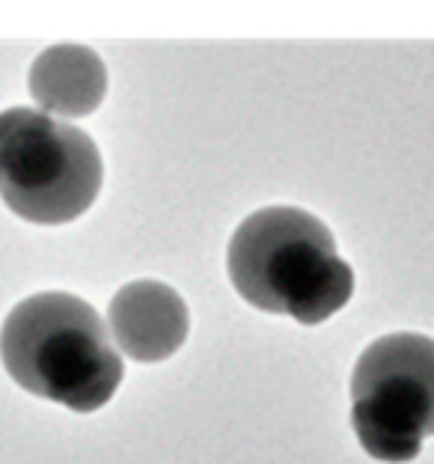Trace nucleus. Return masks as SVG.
I'll list each match as a JSON object with an SVG mask.
<instances>
[{
	"label": "nucleus",
	"mask_w": 434,
	"mask_h": 464,
	"mask_svg": "<svg viewBox=\"0 0 434 464\" xmlns=\"http://www.w3.org/2000/svg\"><path fill=\"white\" fill-rule=\"evenodd\" d=\"M101 152L72 122L34 108L0 113V199L30 224H69L101 191Z\"/></svg>",
	"instance_id": "obj_3"
},
{
	"label": "nucleus",
	"mask_w": 434,
	"mask_h": 464,
	"mask_svg": "<svg viewBox=\"0 0 434 464\" xmlns=\"http://www.w3.org/2000/svg\"><path fill=\"white\" fill-rule=\"evenodd\" d=\"M352 429L369 456L414 461L434 435V340L387 334L357 357L352 372Z\"/></svg>",
	"instance_id": "obj_4"
},
{
	"label": "nucleus",
	"mask_w": 434,
	"mask_h": 464,
	"mask_svg": "<svg viewBox=\"0 0 434 464\" xmlns=\"http://www.w3.org/2000/svg\"><path fill=\"white\" fill-rule=\"evenodd\" d=\"M30 96L42 113L66 120H81L99 111L108 96V69L101 57L87 45H51L34 60L27 75Z\"/></svg>",
	"instance_id": "obj_6"
},
{
	"label": "nucleus",
	"mask_w": 434,
	"mask_h": 464,
	"mask_svg": "<svg viewBox=\"0 0 434 464\" xmlns=\"http://www.w3.org/2000/svg\"><path fill=\"white\" fill-rule=\"evenodd\" d=\"M0 361L27 393L78 414L108 405L125 375L101 315L66 292L30 295L9 310L0 328Z\"/></svg>",
	"instance_id": "obj_2"
},
{
	"label": "nucleus",
	"mask_w": 434,
	"mask_h": 464,
	"mask_svg": "<svg viewBox=\"0 0 434 464\" xmlns=\"http://www.w3.org/2000/svg\"><path fill=\"white\" fill-rule=\"evenodd\" d=\"M227 271L236 292L262 313L322 324L354 295V271L333 232L294 206L253 212L232 232Z\"/></svg>",
	"instance_id": "obj_1"
},
{
	"label": "nucleus",
	"mask_w": 434,
	"mask_h": 464,
	"mask_svg": "<svg viewBox=\"0 0 434 464\" xmlns=\"http://www.w3.org/2000/svg\"><path fill=\"white\" fill-rule=\"evenodd\" d=\"M108 324L116 348L137 363H161L185 345L190 313L161 280H134L111 298Z\"/></svg>",
	"instance_id": "obj_5"
}]
</instances>
